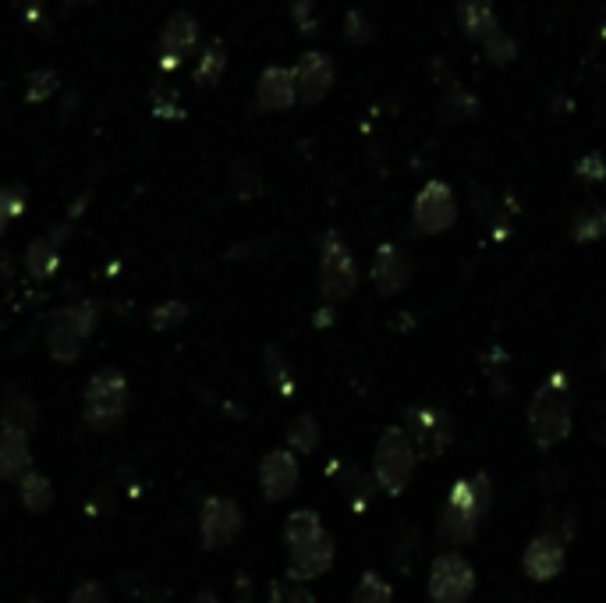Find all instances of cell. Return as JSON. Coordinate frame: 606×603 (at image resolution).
Listing matches in <instances>:
<instances>
[{
    "instance_id": "obj_1",
    "label": "cell",
    "mask_w": 606,
    "mask_h": 603,
    "mask_svg": "<svg viewBox=\"0 0 606 603\" xmlns=\"http://www.w3.org/2000/svg\"><path fill=\"white\" fill-rule=\"evenodd\" d=\"M490 508H493V482L487 473L458 479L447 493L441 519H436V533L447 543H454V547L472 543L479 536V522L487 519Z\"/></svg>"
},
{
    "instance_id": "obj_2",
    "label": "cell",
    "mask_w": 606,
    "mask_h": 603,
    "mask_svg": "<svg viewBox=\"0 0 606 603\" xmlns=\"http://www.w3.org/2000/svg\"><path fill=\"white\" fill-rule=\"evenodd\" d=\"M528 433H533L536 447L550 451L571 433V387L564 373H553L550 380L528 401Z\"/></svg>"
},
{
    "instance_id": "obj_3",
    "label": "cell",
    "mask_w": 606,
    "mask_h": 603,
    "mask_svg": "<svg viewBox=\"0 0 606 603\" xmlns=\"http://www.w3.org/2000/svg\"><path fill=\"white\" fill-rule=\"evenodd\" d=\"M415 447L408 441L404 426H387L376 441V455H373V479L376 490H384L390 497H401L408 490V482L415 476Z\"/></svg>"
},
{
    "instance_id": "obj_4",
    "label": "cell",
    "mask_w": 606,
    "mask_h": 603,
    "mask_svg": "<svg viewBox=\"0 0 606 603\" xmlns=\"http://www.w3.org/2000/svg\"><path fill=\"white\" fill-rule=\"evenodd\" d=\"M128 409V380L117 369H100L85 387L82 416L93 430H111Z\"/></svg>"
},
{
    "instance_id": "obj_5",
    "label": "cell",
    "mask_w": 606,
    "mask_h": 603,
    "mask_svg": "<svg viewBox=\"0 0 606 603\" xmlns=\"http://www.w3.org/2000/svg\"><path fill=\"white\" fill-rule=\"evenodd\" d=\"M404 433H408V441H412L415 455L433 462V458H441L454 441V419L444 409H436V405H412V409L404 412Z\"/></svg>"
},
{
    "instance_id": "obj_6",
    "label": "cell",
    "mask_w": 606,
    "mask_h": 603,
    "mask_svg": "<svg viewBox=\"0 0 606 603\" xmlns=\"http://www.w3.org/2000/svg\"><path fill=\"white\" fill-rule=\"evenodd\" d=\"M426 585L433 603H468L476 593V568L461 550H444L433 557Z\"/></svg>"
},
{
    "instance_id": "obj_7",
    "label": "cell",
    "mask_w": 606,
    "mask_h": 603,
    "mask_svg": "<svg viewBox=\"0 0 606 603\" xmlns=\"http://www.w3.org/2000/svg\"><path fill=\"white\" fill-rule=\"evenodd\" d=\"M96 327V306L93 302H79V306H68L54 316V323L47 330V352L57 362H75L82 355L85 338L93 334Z\"/></svg>"
},
{
    "instance_id": "obj_8",
    "label": "cell",
    "mask_w": 606,
    "mask_h": 603,
    "mask_svg": "<svg viewBox=\"0 0 606 603\" xmlns=\"http://www.w3.org/2000/svg\"><path fill=\"white\" fill-rule=\"evenodd\" d=\"M358 288V266L352 260V249L344 246L338 235L323 238V255H320V292L327 302H344Z\"/></svg>"
},
{
    "instance_id": "obj_9",
    "label": "cell",
    "mask_w": 606,
    "mask_h": 603,
    "mask_svg": "<svg viewBox=\"0 0 606 603\" xmlns=\"http://www.w3.org/2000/svg\"><path fill=\"white\" fill-rule=\"evenodd\" d=\"M412 220L422 235L450 231L454 224H458V200H454L450 185H444V181H426L422 192L415 195Z\"/></svg>"
},
{
    "instance_id": "obj_10",
    "label": "cell",
    "mask_w": 606,
    "mask_h": 603,
    "mask_svg": "<svg viewBox=\"0 0 606 603\" xmlns=\"http://www.w3.org/2000/svg\"><path fill=\"white\" fill-rule=\"evenodd\" d=\"M245 530V515H241L238 501L231 497H209L199 511V536H203V547L206 550H217L235 543Z\"/></svg>"
},
{
    "instance_id": "obj_11",
    "label": "cell",
    "mask_w": 606,
    "mask_h": 603,
    "mask_svg": "<svg viewBox=\"0 0 606 603\" xmlns=\"http://www.w3.org/2000/svg\"><path fill=\"white\" fill-rule=\"evenodd\" d=\"M564 536L553 530H542L528 539V547L522 550V571L533 582H553L560 571H564L568 561V547Z\"/></svg>"
},
{
    "instance_id": "obj_12",
    "label": "cell",
    "mask_w": 606,
    "mask_h": 603,
    "mask_svg": "<svg viewBox=\"0 0 606 603\" xmlns=\"http://www.w3.org/2000/svg\"><path fill=\"white\" fill-rule=\"evenodd\" d=\"M295 79V96L298 103H306V107H312V103L327 100V93L333 89V60L320 50H309L298 57V65L291 71Z\"/></svg>"
},
{
    "instance_id": "obj_13",
    "label": "cell",
    "mask_w": 606,
    "mask_h": 603,
    "mask_svg": "<svg viewBox=\"0 0 606 603\" xmlns=\"http://www.w3.org/2000/svg\"><path fill=\"white\" fill-rule=\"evenodd\" d=\"M260 487H263V497L270 504L284 501V497H291L295 487H298V458L291 451H270V455L260 462Z\"/></svg>"
},
{
    "instance_id": "obj_14",
    "label": "cell",
    "mask_w": 606,
    "mask_h": 603,
    "mask_svg": "<svg viewBox=\"0 0 606 603\" xmlns=\"http://www.w3.org/2000/svg\"><path fill=\"white\" fill-rule=\"evenodd\" d=\"M330 565H333V539L323 530L316 539L301 543V547H291V561H287V579L312 582V579H320L323 571H330Z\"/></svg>"
},
{
    "instance_id": "obj_15",
    "label": "cell",
    "mask_w": 606,
    "mask_h": 603,
    "mask_svg": "<svg viewBox=\"0 0 606 603\" xmlns=\"http://www.w3.org/2000/svg\"><path fill=\"white\" fill-rule=\"evenodd\" d=\"M160 47H163V68H178L181 60L199 47V22H195L188 11L171 14L167 25H163Z\"/></svg>"
},
{
    "instance_id": "obj_16",
    "label": "cell",
    "mask_w": 606,
    "mask_h": 603,
    "mask_svg": "<svg viewBox=\"0 0 606 603\" xmlns=\"http://www.w3.org/2000/svg\"><path fill=\"white\" fill-rule=\"evenodd\" d=\"M373 281H376V292L380 295H398L408 288L412 281V263L398 246H380L376 249V260H373Z\"/></svg>"
},
{
    "instance_id": "obj_17",
    "label": "cell",
    "mask_w": 606,
    "mask_h": 603,
    "mask_svg": "<svg viewBox=\"0 0 606 603\" xmlns=\"http://www.w3.org/2000/svg\"><path fill=\"white\" fill-rule=\"evenodd\" d=\"M28 469H33V447H28V433L0 426V479L19 482Z\"/></svg>"
},
{
    "instance_id": "obj_18",
    "label": "cell",
    "mask_w": 606,
    "mask_h": 603,
    "mask_svg": "<svg viewBox=\"0 0 606 603\" xmlns=\"http://www.w3.org/2000/svg\"><path fill=\"white\" fill-rule=\"evenodd\" d=\"M291 103H298L295 96V79L287 68H266L260 89H255V107L260 111H287Z\"/></svg>"
},
{
    "instance_id": "obj_19",
    "label": "cell",
    "mask_w": 606,
    "mask_h": 603,
    "mask_svg": "<svg viewBox=\"0 0 606 603\" xmlns=\"http://www.w3.org/2000/svg\"><path fill=\"white\" fill-rule=\"evenodd\" d=\"M36 422H39V412H36L33 398L22 395V390H14V387H8L4 395H0V426L33 433Z\"/></svg>"
},
{
    "instance_id": "obj_20",
    "label": "cell",
    "mask_w": 606,
    "mask_h": 603,
    "mask_svg": "<svg viewBox=\"0 0 606 603\" xmlns=\"http://www.w3.org/2000/svg\"><path fill=\"white\" fill-rule=\"evenodd\" d=\"M458 25L468 39H482L496 25V11L490 0H458Z\"/></svg>"
},
{
    "instance_id": "obj_21",
    "label": "cell",
    "mask_w": 606,
    "mask_h": 603,
    "mask_svg": "<svg viewBox=\"0 0 606 603\" xmlns=\"http://www.w3.org/2000/svg\"><path fill=\"white\" fill-rule=\"evenodd\" d=\"M19 497H22L25 511H33V515H39V511H47V508L54 504V487H50V479L43 476V473L28 469V473L19 479Z\"/></svg>"
},
{
    "instance_id": "obj_22",
    "label": "cell",
    "mask_w": 606,
    "mask_h": 603,
    "mask_svg": "<svg viewBox=\"0 0 606 603\" xmlns=\"http://www.w3.org/2000/svg\"><path fill=\"white\" fill-rule=\"evenodd\" d=\"M57 263H60V255H57V246L50 238H36V241H28V249H25V270L33 274L36 281H47L57 274Z\"/></svg>"
},
{
    "instance_id": "obj_23",
    "label": "cell",
    "mask_w": 606,
    "mask_h": 603,
    "mask_svg": "<svg viewBox=\"0 0 606 603\" xmlns=\"http://www.w3.org/2000/svg\"><path fill=\"white\" fill-rule=\"evenodd\" d=\"M323 533V522L316 511H295L291 519L284 522V539H287V547H301V543H309Z\"/></svg>"
},
{
    "instance_id": "obj_24",
    "label": "cell",
    "mask_w": 606,
    "mask_h": 603,
    "mask_svg": "<svg viewBox=\"0 0 606 603\" xmlns=\"http://www.w3.org/2000/svg\"><path fill=\"white\" fill-rule=\"evenodd\" d=\"M287 444H291L298 455H312L316 444H320V426H316L312 416H295L287 422Z\"/></svg>"
},
{
    "instance_id": "obj_25",
    "label": "cell",
    "mask_w": 606,
    "mask_h": 603,
    "mask_svg": "<svg viewBox=\"0 0 606 603\" xmlns=\"http://www.w3.org/2000/svg\"><path fill=\"white\" fill-rule=\"evenodd\" d=\"M352 603H393V590L380 571H362V579L352 593Z\"/></svg>"
},
{
    "instance_id": "obj_26",
    "label": "cell",
    "mask_w": 606,
    "mask_h": 603,
    "mask_svg": "<svg viewBox=\"0 0 606 603\" xmlns=\"http://www.w3.org/2000/svg\"><path fill=\"white\" fill-rule=\"evenodd\" d=\"M606 235V209L603 206H585L571 224V238L574 241H596Z\"/></svg>"
},
{
    "instance_id": "obj_27",
    "label": "cell",
    "mask_w": 606,
    "mask_h": 603,
    "mask_svg": "<svg viewBox=\"0 0 606 603\" xmlns=\"http://www.w3.org/2000/svg\"><path fill=\"white\" fill-rule=\"evenodd\" d=\"M479 43H482V50H487V57L493 60V65H511V60L518 57V43H514V39L504 33V29H500V22H496Z\"/></svg>"
},
{
    "instance_id": "obj_28",
    "label": "cell",
    "mask_w": 606,
    "mask_h": 603,
    "mask_svg": "<svg viewBox=\"0 0 606 603\" xmlns=\"http://www.w3.org/2000/svg\"><path fill=\"white\" fill-rule=\"evenodd\" d=\"M263 366H266V376H270V384H274L281 395H291L295 384H291V373H287V362L281 355L277 344H270V349L263 352Z\"/></svg>"
},
{
    "instance_id": "obj_29",
    "label": "cell",
    "mask_w": 606,
    "mask_h": 603,
    "mask_svg": "<svg viewBox=\"0 0 606 603\" xmlns=\"http://www.w3.org/2000/svg\"><path fill=\"white\" fill-rule=\"evenodd\" d=\"M224 65H227L224 47H220V43H209V50L199 57V68H195V82H199V86H217Z\"/></svg>"
},
{
    "instance_id": "obj_30",
    "label": "cell",
    "mask_w": 606,
    "mask_h": 603,
    "mask_svg": "<svg viewBox=\"0 0 606 603\" xmlns=\"http://www.w3.org/2000/svg\"><path fill=\"white\" fill-rule=\"evenodd\" d=\"M444 111H447V117H450V121H465V117H476L479 103H476V96H472V93H465L461 86H450V89H447V96H444Z\"/></svg>"
},
{
    "instance_id": "obj_31",
    "label": "cell",
    "mask_w": 606,
    "mask_h": 603,
    "mask_svg": "<svg viewBox=\"0 0 606 603\" xmlns=\"http://www.w3.org/2000/svg\"><path fill=\"white\" fill-rule=\"evenodd\" d=\"M57 93V75L50 68H39L28 75V82H25V100L28 103H43V100H50Z\"/></svg>"
},
{
    "instance_id": "obj_32",
    "label": "cell",
    "mask_w": 606,
    "mask_h": 603,
    "mask_svg": "<svg viewBox=\"0 0 606 603\" xmlns=\"http://www.w3.org/2000/svg\"><path fill=\"white\" fill-rule=\"evenodd\" d=\"M22 209H25V192L14 185H0V235L8 231V224L14 217H22Z\"/></svg>"
},
{
    "instance_id": "obj_33",
    "label": "cell",
    "mask_w": 606,
    "mask_h": 603,
    "mask_svg": "<svg viewBox=\"0 0 606 603\" xmlns=\"http://www.w3.org/2000/svg\"><path fill=\"white\" fill-rule=\"evenodd\" d=\"M266 603H316V596L298 579H287V582L270 585V600Z\"/></svg>"
},
{
    "instance_id": "obj_34",
    "label": "cell",
    "mask_w": 606,
    "mask_h": 603,
    "mask_svg": "<svg viewBox=\"0 0 606 603\" xmlns=\"http://www.w3.org/2000/svg\"><path fill=\"white\" fill-rule=\"evenodd\" d=\"M185 316H188V306H185V302H163V306H157L153 309V320H149V323H153L157 330H167V327H178V323H185Z\"/></svg>"
},
{
    "instance_id": "obj_35",
    "label": "cell",
    "mask_w": 606,
    "mask_h": 603,
    "mask_svg": "<svg viewBox=\"0 0 606 603\" xmlns=\"http://www.w3.org/2000/svg\"><path fill=\"white\" fill-rule=\"evenodd\" d=\"M415 550H419V536H415V530L412 533H404L401 536V543L393 547V565H398V571H412V565H415Z\"/></svg>"
},
{
    "instance_id": "obj_36",
    "label": "cell",
    "mask_w": 606,
    "mask_h": 603,
    "mask_svg": "<svg viewBox=\"0 0 606 603\" xmlns=\"http://www.w3.org/2000/svg\"><path fill=\"white\" fill-rule=\"evenodd\" d=\"M231 189H235L238 200H252V195H260V174H255V171H245V163H238Z\"/></svg>"
},
{
    "instance_id": "obj_37",
    "label": "cell",
    "mask_w": 606,
    "mask_h": 603,
    "mask_svg": "<svg viewBox=\"0 0 606 603\" xmlns=\"http://www.w3.org/2000/svg\"><path fill=\"white\" fill-rule=\"evenodd\" d=\"M344 36H347V43H369V39H373V25L366 22V14H362V11H352V14H347V22H344Z\"/></svg>"
},
{
    "instance_id": "obj_38",
    "label": "cell",
    "mask_w": 606,
    "mask_h": 603,
    "mask_svg": "<svg viewBox=\"0 0 606 603\" xmlns=\"http://www.w3.org/2000/svg\"><path fill=\"white\" fill-rule=\"evenodd\" d=\"M68 603H111V596H107V590H103L100 582H82L79 590L71 593Z\"/></svg>"
},
{
    "instance_id": "obj_39",
    "label": "cell",
    "mask_w": 606,
    "mask_h": 603,
    "mask_svg": "<svg viewBox=\"0 0 606 603\" xmlns=\"http://www.w3.org/2000/svg\"><path fill=\"white\" fill-rule=\"evenodd\" d=\"M579 178H585V181H603L606 178V160H603V153L582 157L579 160Z\"/></svg>"
},
{
    "instance_id": "obj_40",
    "label": "cell",
    "mask_w": 606,
    "mask_h": 603,
    "mask_svg": "<svg viewBox=\"0 0 606 603\" xmlns=\"http://www.w3.org/2000/svg\"><path fill=\"white\" fill-rule=\"evenodd\" d=\"M309 8H312V0H295V22L301 29V36H312L316 33V22H312Z\"/></svg>"
},
{
    "instance_id": "obj_41",
    "label": "cell",
    "mask_w": 606,
    "mask_h": 603,
    "mask_svg": "<svg viewBox=\"0 0 606 603\" xmlns=\"http://www.w3.org/2000/svg\"><path fill=\"white\" fill-rule=\"evenodd\" d=\"M238 603H252V596H249V576H238Z\"/></svg>"
},
{
    "instance_id": "obj_42",
    "label": "cell",
    "mask_w": 606,
    "mask_h": 603,
    "mask_svg": "<svg viewBox=\"0 0 606 603\" xmlns=\"http://www.w3.org/2000/svg\"><path fill=\"white\" fill-rule=\"evenodd\" d=\"M8 260H11V255H8L4 249H0V277H4V281L11 277V263H8Z\"/></svg>"
},
{
    "instance_id": "obj_43",
    "label": "cell",
    "mask_w": 606,
    "mask_h": 603,
    "mask_svg": "<svg viewBox=\"0 0 606 603\" xmlns=\"http://www.w3.org/2000/svg\"><path fill=\"white\" fill-rule=\"evenodd\" d=\"M192 603H220V600H217V593H214V590H203V593L195 596Z\"/></svg>"
},
{
    "instance_id": "obj_44",
    "label": "cell",
    "mask_w": 606,
    "mask_h": 603,
    "mask_svg": "<svg viewBox=\"0 0 606 603\" xmlns=\"http://www.w3.org/2000/svg\"><path fill=\"white\" fill-rule=\"evenodd\" d=\"M68 8H85V4H96V0H65Z\"/></svg>"
},
{
    "instance_id": "obj_45",
    "label": "cell",
    "mask_w": 606,
    "mask_h": 603,
    "mask_svg": "<svg viewBox=\"0 0 606 603\" xmlns=\"http://www.w3.org/2000/svg\"><path fill=\"white\" fill-rule=\"evenodd\" d=\"M25 603H43V600H25Z\"/></svg>"
},
{
    "instance_id": "obj_46",
    "label": "cell",
    "mask_w": 606,
    "mask_h": 603,
    "mask_svg": "<svg viewBox=\"0 0 606 603\" xmlns=\"http://www.w3.org/2000/svg\"><path fill=\"white\" fill-rule=\"evenodd\" d=\"M603 366H606V352H603Z\"/></svg>"
}]
</instances>
